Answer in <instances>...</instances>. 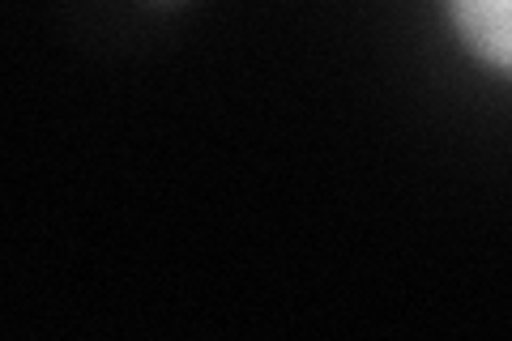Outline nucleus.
<instances>
[{
	"mask_svg": "<svg viewBox=\"0 0 512 341\" xmlns=\"http://www.w3.org/2000/svg\"><path fill=\"white\" fill-rule=\"evenodd\" d=\"M453 13L478 52L512 69V0H453Z\"/></svg>",
	"mask_w": 512,
	"mask_h": 341,
	"instance_id": "nucleus-1",
	"label": "nucleus"
}]
</instances>
